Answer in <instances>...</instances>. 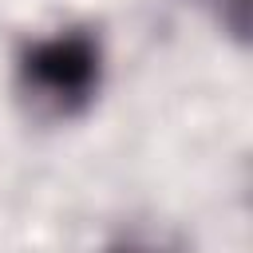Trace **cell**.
Returning <instances> with one entry per match:
<instances>
[{
    "mask_svg": "<svg viewBox=\"0 0 253 253\" xmlns=\"http://www.w3.org/2000/svg\"><path fill=\"white\" fill-rule=\"evenodd\" d=\"M99 75L103 51L99 40L83 28L36 40L20 55V95L40 119H71L87 111L99 91Z\"/></svg>",
    "mask_w": 253,
    "mask_h": 253,
    "instance_id": "1",
    "label": "cell"
},
{
    "mask_svg": "<svg viewBox=\"0 0 253 253\" xmlns=\"http://www.w3.org/2000/svg\"><path fill=\"white\" fill-rule=\"evenodd\" d=\"M107 253H154V249H146V245H138V241H119V245H111Z\"/></svg>",
    "mask_w": 253,
    "mask_h": 253,
    "instance_id": "2",
    "label": "cell"
}]
</instances>
